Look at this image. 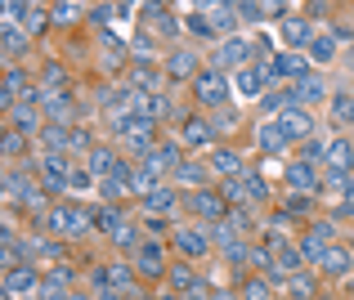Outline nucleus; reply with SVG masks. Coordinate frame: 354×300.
<instances>
[{
  "instance_id": "nucleus-1",
  "label": "nucleus",
  "mask_w": 354,
  "mask_h": 300,
  "mask_svg": "<svg viewBox=\"0 0 354 300\" xmlns=\"http://www.w3.org/2000/svg\"><path fill=\"white\" fill-rule=\"evenodd\" d=\"M50 229L63 233V238H86L95 229V215H86L81 206H54L50 211Z\"/></svg>"
},
{
  "instance_id": "nucleus-2",
  "label": "nucleus",
  "mask_w": 354,
  "mask_h": 300,
  "mask_svg": "<svg viewBox=\"0 0 354 300\" xmlns=\"http://www.w3.org/2000/svg\"><path fill=\"white\" fill-rule=\"evenodd\" d=\"M193 99H198L202 108H225L229 103V81L220 77V72H202V77L193 81Z\"/></svg>"
},
{
  "instance_id": "nucleus-3",
  "label": "nucleus",
  "mask_w": 354,
  "mask_h": 300,
  "mask_svg": "<svg viewBox=\"0 0 354 300\" xmlns=\"http://www.w3.org/2000/svg\"><path fill=\"white\" fill-rule=\"evenodd\" d=\"M5 198H9V202L32 206V211H41L45 193H41V184H36V180H27L23 171H9V175H5Z\"/></svg>"
},
{
  "instance_id": "nucleus-4",
  "label": "nucleus",
  "mask_w": 354,
  "mask_h": 300,
  "mask_svg": "<svg viewBox=\"0 0 354 300\" xmlns=\"http://www.w3.org/2000/svg\"><path fill=\"white\" fill-rule=\"evenodd\" d=\"M251 50H256V45L247 41V36H234V41H225L216 50V68H251Z\"/></svg>"
},
{
  "instance_id": "nucleus-5",
  "label": "nucleus",
  "mask_w": 354,
  "mask_h": 300,
  "mask_svg": "<svg viewBox=\"0 0 354 300\" xmlns=\"http://www.w3.org/2000/svg\"><path fill=\"white\" fill-rule=\"evenodd\" d=\"M238 95L242 99H265V86H269V68H260V63H251V68H242L234 77Z\"/></svg>"
},
{
  "instance_id": "nucleus-6",
  "label": "nucleus",
  "mask_w": 354,
  "mask_h": 300,
  "mask_svg": "<svg viewBox=\"0 0 354 300\" xmlns=\"http://www.w3.org/2000/svg\"><path fill=\"white\" fill-rule=\"evenodd\" d=\"M36 166H41V180H45L50 193H63V184H72V171H68V162H63L59 153H45Z\"/></svg>"
},
{
  "instance_id": "nucleus-7",
  "label": "nucleus",
  "mask_w": 354,
  "mask_h": 300,
  "mask_svg": "<svg viewBox=\"0 0 354 300\" xmlns=\"http://www.w3.org/2000/svg\"><path fill=\"white\" fill-rule=\"evenodd\" d=\"M269 72L274 77H292V81H305L310 77V54H274V63H269Z\"/></svg>"
},
{
  "instance_id": "nucleus-8",
  "label": "nucleus",
  "mask_w": 354,
  "mask_h": 300,
  "mask_svg": "<svg viewBox=\"0 0 354 300\" xmlns=\"http://www.w3.org/2000/svg\"><path fill=\"white\" fill-rule=\"evenodd\" d=\"M175 247H180L184 256H207V251L216 247V233H207V229H180V233H175Z\"/></svg>"
},
{
  "instance_id": "nucleus-9",
  "label": "nucleus",
  "mask_w": 354,
  "mask_h": 300,
  "mask_svg": "<svg viewBox=\"0 0 354 300\" xmlns=\"http://www.w3.org/2000/svg\"><path fill=\"white\" fill-rule=\"evenodd\" d=\"M86 171L90 175H95V180H113V175L121 171V162H117V153H113V148H90V157H86Z\"/></svg>"
},
{
  "instance_id": "nucleus-10",
  "label": "nucleus",
  "mask_w": 354,
  "mask_h": 300,
  "mask_svg": "<svg viewBox=\"0 0 354 300\" xmlns=\"http://www.w3.org/2000/svg\"><path fill=\"white\" fill-rule=\"evenodd\" d=\"M36 283H41V278H36V269H32V265L9 269V274H5V296H32V292H36Z\"/></svg>"
},
{
  "instance_id": "nucleus-11",
  "label": "nucleus",
  "mask_w": 354,
  "mask_h": 300,
  "mask_svg": "<svg viewBox=\"0 0 354 300\" xmlns=\"http://www.w3.org/2000/svg\"><path fill=\"white\" fill-rule=\"evenodd\" d=\"M350 166H354V144L346 135H337L328 144V171H341V175H350Z\"/></svg>"
},
{
  "instance_id": "nucleus-12",
  "label": "nucleus",
  "mask_w": 354,
  "mask_h": 300,
  "mask_svg": "<svg viewBox=\"0 0 354 300\" xmlns=\"http://www.w3.org/2000/svg\"><path fill=\"white\" fill-rule=\"evenodd\" d=\"M9 130L27 139V135H41L45 121H41V112H36V108H14V112H9Z\"/></svg>"
},
{
  "instance_id": "nucleus-13",
  "label": "nucleus",
  "mask_w": 354,
  "mask_h": 300,
  "mask_svg": "<svg viewBox=\"0 0 354 300\" xmlns=\"http://www.w3.org/2000/svg\"><path fill=\"white\" fill-rule=\"evenodd\" d=\"M5 14H9V23H18L27 36L41 32V23H45V14H41L36 5H18V0H14V5H5Z\"/></svg>"
},
{
  "instance_id": "nucleus-14",
  "label": "nucleus",
  "mask_w": 354,
  "mask_h": 300,
  "mask_svg": "<svg viewBox=\"0 0 354 300\" xmlns=\"http://www.w3.org/2000/svg\"><path fill=\"white\" fill-rule=\"evenodd\" d=\"M193 72H198V54H193V50H175L171 59H166V77H171V81H189ZM193 81H198V77H193Z\"/></svg>"
},
{
  "instance_id": "nucleus-15",
  "label": "nucleus",
  "mask_w": 354,
  "mask_h": 300,
  "mask_svg": "<svg viewBox=\"0 0 354 300\" xmlns=\"http://www.w3.org/2000/svg\"><path fill=\"white\" fill-rule=\"evenodd\" d=\"M278 130H283L287 139H305V135L314 130V121H310V112L292 108V112H283V117H278Z\"/></svg>"
},
{
  "instance_id": "nucleus-16",
  "label": "nucleus",
  "mask_w": 354,
  "mask_h": 300,
  "mask_svg": "<svg viewBox=\"0 0 354 300\" xmlns=\"http://www.w3.org/2000/svg\"><path fill=\"white\" fill-rule=\"evenodd\" d=\"M144 166H148V171H157V175H162V171H180V148H175V144L153 148V153L144 157Z\"/></svg>"
},
{
  "instance_id": "nucleus-17",
  "label": "nucleus",
  "mask_w": 354,
  "mask_h": 300,
  "mask_svg": "<svg viewBox=\"0 0 354 300\" xmlns=\"http://www.w3.org/2000/svg\"><path fill=\"white\" fill-rule=\"evenodd\" d=\"M135 265L144 269L148 278H157V274H166V260H162V247L157 242H144V247L135 251Z\"/></svg>"
},
{
  "instance_id": "nucleus-18",
  "label": "nucleus",
  "mask_w": 354,
  "mask_h": 300,
  "mask_svg": "<svg viewBox=\"0 0 354 300\" xmlns=\"http://www.w3.org/2000/svg\"><path fill=\"white\" fill-rule=\"evenodd\" d=\"M274 269H278L283 278H287V274H292V278H296V274H305V256H301V247H278V251H274Z\"/></svg>"
},
{
  "instance_id": "nucleus-19",
  "label": "nucleus",
  "mask_w": 354,
  "mask_h": 300,
  "mask_svg": "<svg viewBox=\"0 0 354 300\" xmlns=\"http://www.w3.org/2000/svg\"><path fill=\"white\" fill-rule=\"evenodd\" d=\"M189 206L198 215H207V220H220V215H225V198H216V193H207V189L189 193Z\"/></svg>"
},
{
  "instance_id": "nucleus-20",
  "label": "nucleus",
  "mask_w": 354,
  "mask_h": 300,
  "mask_svg": "<svg viewBox=\"0 0 354 300\" xmlns=\"http://www.w3.org/2000/svg\"><path fill=\"white\" fill-rule=\"evenodd\" d=\"M319 269H323V274H332V278H346L350 269H354V256H350L346 247H328V256H323Z\"/></svg>"
},
{
  "instance_id": "nucleus-21",
  "label": "nucleus",
  "mask_w": 354,
  "mask_h": 300,
  "mask_svg": "<svg viewBox=\"0 0 354 300\" xmlns=\"http://www.w3.org/2000/svg\"><path fill=\"white\" fill-rule=\"evenodd\" d=\"M130 86H135V95H157V86H162V72L148 68V63H135V72H130Z\"/></svg>"
},
{
  "instance_id": "nucleus-22",
  "label": "nucleus",
  "mask_w": 354,
  "mask_h": 300,
  "mask_svg": "<svg viewBox=\"0 0 354 300\" xmlns=\"http://www.w3.org/2000/svg\"><path fill=\"white\" fill-rule=\"evenodd\" d=\"M296 103H323V99H328V81H323V77H305V81H296Z\"/></svg>"
},
{
  "instance_id": "nucleus-23",
  "label": "nucleus",
  "mask_w": 354,
  "mask_h": 300,
  "mask_svg": "<svg viewBox=\"0 0 354 300\" xmlns=\"http://www.w3.org/2000/svg\"><path fill=\"white\" fill-rule=\"evenodd\" d=\"M287 180L296 184V193L319 189V171H314V162H292V166H287Z\"/></svg>"
},
{
  "instance_id": "nucleus-24",
  "label": "nucleus",
  "mask_w": 354,
  "mask_h": 300,
  "mask_svg": "<svg viewBox=\"0 0 354 300\" xmlns=\"http://www.w3.org/2000/svg\"><path fill=\"white\" fill-rule=\"evenodd\" d=\"M337 36H332V32H314V41H310V59L314 63H332V59H337Z\"/></svg>"
},
{
  "instance_id": "nucleus-25",
  "label": "nucleus",
  "mask_w": 354,
  "mask_h": 300,
  "mask_svg": "<svg viewBox=\"0 0 354 300\" xmlns=\"http://www.w3.org/2000/svg\"><path fill=\"white\" fill-rule=\"evenodd\" d=\"M283 36L292 45H310L314 41V18H287V23H283Z\"/></svg>"
},
{
  "instance_id": "nucleus-26",
  "label": "nucleus",
  "mask_w": 354,
  "mask_h": 300,
  "mask_svg": "<svg viewBox=\"0 0 354 300\" xmlns=\"http://www.w3.org/2000/svg\"><path fill=\"white\" fill-rule=\"evenodd\" d=\"M354 121V95L350 90H337L332 95V126H350Z\"/></svg>"
},
{
  "instance_id": "nucleus-27",
  "label": "nucleus",
  "mask_w": 354,
  "mask_h": 300,
  "mask_svg": "<svg viewBox=\"0 0 354 300\" xmlns=\"http://www.w3.org/2000/svg\"><path fill=\"white\" fill-rule=\"evenodd\" d=\"M211 166H216L220 175H229V180H238L247 166H242V157L238 153H229V148H216V157H211Z\"/></svg>"
},
{
  "instance_id": "nucleus-28",
  "label": "nucleus",
  "mask_w": 354,
  "mask_h": 300,
  "mask_svg": "<svg viewBox=\"0 0 354 300\" xmlns=\"http://www.w3.org/2000/svg\"><path fill=\"white\" fill-rule=\"evenodd\" d=\"M287 144H292V139L278 130V121H265V126H260V148H265V153H283Z\"/></svg>"
},
{
  "instance_id": "nucleus-29",
  "label": "nucleus",
  "mask_w": 354,
  "mask_h": 300,
  "mask_svg": "<svg viewBox=\"0 0 354 300\" xmlns=\"http://www.w3.org/2000/svg\"><path fill=\"white\" fill-rule=\"evenodd\" d=\"M41 144H45V153H68L72 135H68L63 126H45V130H41Z\"/></svg>"
},
{
  "instance_id": "nucleus-30",
  "label": "nucleus",
  "mask_w": 354,
  "mask_h": 300,
  "mask_svg": "<svg viewBox=\"0 0 354 300\" xmlns=\"http://www.w3.org/2000/svg\"><path fill=\"white\" fill-rule=\"evenodd\" d=\"M180 139H184L189 148H207V139H211V126H207V121H184Z\"/></svg>"
},
{
  "instance_id": "nucleus-31",
  "label": "nucleus",
  "mask_w": 354,
  "mask_h": 300,
  "mask_svg": "<svg viewBox=\"0 0 354 300\" xmlns=\"http://www.w3.org/2000/svg\"><path fill=\"white\" fill-rule=\"evenodd\" d=\"M301 256L305 260H314V265H323V256H328V238H319V233H305V238H301Z\"/></svg>"
},
{
  "instance_id": "nucleus-32",
  "label": "nucleus",
  "mask_w": 354,
  "mask_h": 300,
  "mask_svg": "<svg viewBox=\"0 0 354 300\" xmlns=\"http://www.w3.org/2000/svg\"><path fill=\"white\" fill-rule=\"evenodd\" d=\"M23 54H27V36L18 32L14 23H9V27H5V59L14 63V59H23Z\"/></svg>"
},
{
  "instance_id": "nucleus-33",
  "label": "nucleus",
  "mask_w": 354,
  "mask_h": 300,
  "mask_svg": "<svg viewBox=\"0 0 354 300\" xmlns=\"http://www.w3.org/2000/svg\"><path fill=\"white\" fill-rule=\"evenodd\" d=\"M41 103H45V112H50V117H63V112L72 108V95H68V90H45Z\"/></svg>"
},
{
  "instance_id": "nucleus-34",
  "label": "nucleus",
  "mask_w": 354,
  "mask_h": 300,
  "mask_svg": "<svg viewBox=\"0 0 354 300\" xmlns=\"http://www.w3.org/2000/svg\"><path fill=\"white\" fill-rule=\"evenodd\" d=\"M242 184H247V202H269V184L256 171H242Z\"/></svg>"
},
{
  "instance_id": "nucleus-35",
  "label": "nucleus",
  "mask_w": 354,
  "mask_h": 300,
  "mask_svg": "<svg viewBox=\"0 0 354 300\" xmlns=\"http://www.w3.org/2000/svg\"><path fill=\"white\" fill-rule=\"evenodd\" d=\"M144 206H148V211H175V189H153V193H148V198H144Z\"/></svg>"
},
{
  "instance_id": "nucleus-36",
  "label": "nucleus",
  "mask_w": 354,
  "mask_h": 300,
  "mask_svg": "<svg viewBox=\"0 0 354 300\" xmlns=\"http://www.w3.org/2000/svg\"><path fill=\"white\" fill-rule=\"evenodd\" d=\"M121 224H126V220H121L113 206H99V211H95V229H104V233H113V238H117Z\"/></svg>"
},
{
  "instance_id": "nucleus-37",
  "label": "nucleus",
  "mask_w": 354,
  "mask_h": 300,
  "mask_svg": "<svg viewBox=\"0 0 354 300\" xmlns=\"http://www.w3.org/2000/svg\"><path fill=\"white\" fill-rule=\"evenodd\" d=\"M211 23H216V32H229L238 23V5H216L211 9Z\"/></svg>"
},
{
  "instance_id": "nucleus-38",
  "label": "nucleus",
  "mask_w": 354,
  "mask_h": 300,
  "mask_svg": "<svg viewBox=\"0 0 354 300\" xmlns=\"http://www.w3.org/2000/svg\"><path fill=\"white\" fill-rule=\"evenodd\" d=\"M171 287H175V292H193V287H198V278H193V269L175 265V269H171Z\"/></svg>"
},
{
  "instance_id": "nucleus-39",
  "label": "nucleus",
  "mask_w": 354,
  "mask_h": 300,
  "mask_svg": "<svg viewBox=\"0 0 354 300\" xmlns=\"http://www.w3.org/2000/svg\"><path fill=\"white\" fill-rule=\"evenodd\" d=\"M202 175H207V171H202V162H180L175 180H180V184H202Z\"/></svg>"
},
{
  "instance_id": "nucleus-40",
  "label": "nucleus",
  "mask_w": 354,
  "mask_h": 300,
  "mask_svg": "<svg viewBox=\"0 0 354 300\" xmlns=\"http://www.w3.org/2000/svg\"><path fill=\"white\" fill-rule=\"evenodd\" d=\"M50 23H59V27L77 23V5H54V9H50Z\"/></svg>"
},
{
  "instance_id": "nucleus-41",
  "label": "nucleus",
  "mask_w": 354,
  "mask_h": 300,
  "mask_svg": "<svg viewBox=\"0 0 354 300\" xmlns=\"http://www.w3.org/2000/svg\"><path fill=\"white\" fill-rule=\"evenodd\" d=\"M117 247L121 251H139V233L130 229V224H121V229H117Z\"/></svg>"
},
{
  "instance_id": "nucleus-42",
  "label": "nucleus",
  "mask_w": 354,
  "mask_h": 300,
  "mask_svg": "<svg viewBox=\"0 0 354 300\" xmlns=\"http://www.w3.org/2000/svg\"><path fill=\"white\" fill-rule=\"evenodd\" d=\"M310 206H314L310 193H292V198H287V211L292 215H310Z\"/></svg>"
},
{
  "instance_id": "nucleus-43",
  "label": "nucleus",
  "mask_w": 354,
  "mask_h": 300,
  "mask_svg": "<svg viewBox=\"0 0 354 300\" xmlns=\"http://www.w3.org/2000/svg\"><path fill=\"white\" fill-rule=\"evenodd\" d=\"M189 32H198V36H216V23H211V18H202V14H193V18H189Z\"/></svg>"
},
{
  "instance_id": "nucleus-44",
  "label": "nucleus",
  "mask_w": 354,
  "mask_h": 300,
  "mask_svg": "<svg viewBox=\"0 0 354 300\" xmlns=\"http://www.w3.org/2000/svg\"><path fill=\"white\" fill-rule=\"evenodd\" d=\"M242 198H247V184H242V175H238V180L225 184V202H242Z\"/></svg>"
},
{
  "instance_id": "nucleus-45",
  "label": "nucleus",
  "mask_w": 354,
  "mask_h": 300,
  "mask_svg": "<svg viewBox=\"0 0 354 300\" xmlns=\"http://www.w3.org/2000/svg\"><path fill=\"white\" fill-rule=\"evenodd\" d=\"M242 300H269V283H247L242 287Z\"/></svg>"
},
{
  "instance_id": "nucleus-46",
  "label": "nucleus",
  "mask_w": 354,
  "mask_h": 300,
  "mask_svg": "<svg viewBox=\"0 0 354 300\" xmlns=\"http://www.w3.org/2000/svg\"><path fill=\"white\" fill-rule=\"evenodd\" d=\"M216 130H220V135H229V130H238V117H234L229 108H220V117H216Z\"/></svg>"
},
{
  "instance_id": "nucleus-47",
  "label": "nucleus",
  "mask_w": 354,
  "mask_h": 300,
  "mask_svg": "<svg viewBox=\"0 0 354 300\" xmlns=\"http://www.w3.org/2000/svg\"><path fill=\"white\" fill-rule=\"evenodd\" d=\"M292 292L301 296V300H310V292H314V283H310V274H296L292 278Z\"/></svg>"
},
{
  "instance_id": "nucleus-48",
  "label": "nucleus",
  "mask_w": 354,
  "mask_h": 300,
  "mask_svg": "<svg viewBox=\"0 0 354 300\" xmlns=\"http://www.w3.org/2000/svg\"><path fill=\"white\" fill-rule=\"evenodd\" d=\"M18 153H23V135H14V130H9V139H5V157L14 162Z\"/></svg>"
},
{
  "instance_id": "nucleus-49",
  "label": "nucleus",
  "mask_w": 354,
  "mask_h": 300,
  "mask_svg": "<svg viewBox=\"0 0 354 300\" xmlns=\"http://www.w3.org/2000/svg\"><path fill=\"white\" fill-rule=\"evenodd\" d=\"M260 14H265V5H238V18H242V23H256Z\"/></svg>"
},
{
  "instance_id": "nucleus-50",
  "label": "nucleus",
  "mask_w": 354,
  "mask_h": 300,
  "mask_svg": "<svg viewBox=\"0 0 354 300\" xmlns=\"http://www.w3.org/2000/svg\"><path fill=\"white\" fill-rule=\"evenodd\" d=\"M113 14H117L113 5H95V9H90V18H95V23H108V18H113Z\"/></svg>"
},
{
  "instance_id": "nucleus-51",
  "label": "nucleus",
  "mask_w": 354,
  "mask_h": 300,
  "mask_svg": "<svg viewBox=\"0 0 354 300\" xmlns=\"http://www.w3.org/2000/svg\"><path fill=\"white\" fill-rule=\"evenodd\" d=\"M90 180H95L90 171H72V189H90Z\"/></svg>"
},
{
  "instance_id": "nucleus-52",
  "label": "nucleus",
  "mask_w": 354,
  "mask_h": 300,
  "mask_svg": "<svg viewBox=\"0 0 354 300\" xmlns=\"http://www.w3.org/2000/svg\"><path fill=\"white\" fill-rule=\"evenodd\" d=\"M189 300H207V287L198 283V287H193V292H189Z\"/></svg>"
},
{
  "instance_id": "nucleus-53",
  "label": "nucleus",
  "mask_w": 354,
  "mask_h": 300,
  "mask_svg": "<svg viewBox=\"0 0 354 300\" xmlns=\"http://www.w3.org/2000/svg\"><path fill=\"white\" fill-rule=\"evenodd\" d=\"M95 300H121V292H113V287H108V292H99Z\"/></svg>"
},
{
  "instance_id": "nucleus-54",
  "label": "nucleus",
  "mask_w": 354,
  "mask_h": 300,
  "mask_svg": "<svg viewBox=\"0 0 354 300\" xmlns=\"http://www.w3.org/2000/svg\"><path fill=\"white\" fill-rule=\"evenodd\" d=\"M216 300H242V296H216Z\"/></svg>"
},
{
  "instance_id": "nucleus-55",
  "label": "nucleus",
  "mask_w": 354,
  "mask_h": 300,
  "mask_svg": "<svg viewBox=\"0 0 354 300\" xmlns=\"http://www.w3.org/2000/svg\"><path fill=\"white\" fill-rule=\"evenodd\" d=\"M323 300H328V296H323Z\"/></svg>"
}]
</instances>
